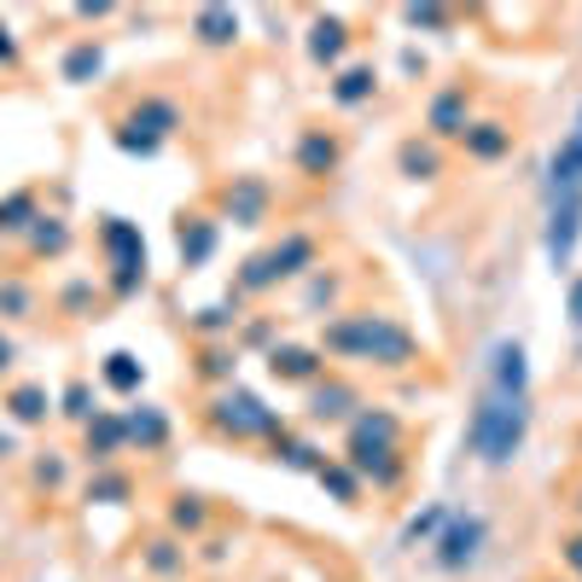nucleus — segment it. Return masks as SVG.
I'll use <instances>...</instances> for the list:
<instances>
[{
  "instance_id": "16",
  "label": "nucleus",
  "mask_w": 582,
  "mask_h": 582,
  "mask_svg": "<svg viewBox=\"0 0 582 582\" xmlns=\"http://www.w3.org/2000/svg\"><path fill=\"white\" fill-rule=\"evenodd\" d=\"M513 122L507 117H472V129L454 140L461 152L472 158V163H502V158H513Z\"/></svg>"
},
{
  "instance_id": "36",
  "label": "nucleus",
  "mask_w": 582,
  "mask_h": 582,
  "mask_svg": "<svg viewBox=\"0 0 582 582\" xmlns=\"http://www.w3.org/2000/svg\"><path fill=\"white\" fill-rule=\"evenodd\" d=\"M58 413H65V420H76V425H88L94 413H99V408H94V385H88V379H71L65 397H58Z\"/></svg>"
},
{
  "instance_id": "50",
  "label": "nucleus",
  "mask_w": 582,
  "mask_h": 582,
  "mask_svg": "<svg viewBox=\"0 0 582 582\" xmlns=\"http://www.w3.org/2000/svg\"><path fill=\"white\" fill-rule=\"evenodd\" d=\"M548 582H559V576H548Z\"/></svg>"
},
{
  "instance_id": "39",
  "label": "nucleus",
  "mask_w": 582,
  "mask_h": 582,
  "mask_svg": "<svg viewBox=\"0 0 582 582\" xmlns=\"http://www.w3.org/2000/svg\"><path fill=\"white\" fill-rule=\"evenodd\" d=\"M88 502H99V507H122V502H129V477H122V472H99L94 484H88Z\"/></svg>"
},
{
  "instance_id": "11",
  "label": "nucleus",
  "mask_w": 582,
  "mask_h": 582,
  "mask_svg": "<svg viewBox=\"0 0 582 582\" xmlns=\"http://www.w3.org/2000/svg\"><path fill=\"white\" fill-rule=\"evenodd\" d=\"M268 379H280V385H321L326 379V356H321V344H291V338H280L274 349H268Z\"/></svg>"
},
{
  "instance_id": "9",
  "label": "nucleus",
  "mask_w": 582,
  "mask_h": 582,
  "mask_svg": "<svg viewBox=\"0 0 582 582\" xmlns=\"http://www.w3.org/2000/svg\"><path fill=\"white\" fill-rule=\"evenodd\" d=\"M576 245H582V193H565V198L548 204V227H542V257H548L553 274L571 268Z\"/></svg>"
},
{
  "instance_id": "37",
  "label": "nucleus",
  "mask_w": 582,
  "mask_h": 582,
  "mask_svg": "<svg viewBox=\"0 0 582 582\" xmlns=\"http://www.w3.org/2000/svg\"><path fill=\"white\" fill-rule=\"evenodd\" d=\"M0 315H7V321H30L35 315V291L24 280H0Z\"/></svg>"
},
{
  "instance_id": "4",
  "label": "nucleus",
  "mask_w": 582,
  "mask_h": 582,
  "mask_svg": "<svg viewBox=\"0 0 582 582\" xmlns=\"http://www.w3.org/2000/svg\"><path fill=\"white\" fill-rule=\"evenodd\" d=\"M204 425H211L216 436H227V443H262V436L285 431L280 408H268L257 390H245V385L211 390V402H204Z\"/></svg>"
},
{
  "instance_id": "48",
  "label": "nucleus",
  "mask_w": 582,
  "mask_h": 582,
  "mask_svg": "<svg viewBox=\"0 0 582 582\" xmlns=\"http://www.w3.org/2000/svg\"><path fill=\"white\" fill-rule=\"evenodd\" d=\"M7 454H12V443H7V436H0V461H7Z\"/></svg>"
},
{
  "instance_id": "2",
  "label": "nucleus",
  "mask_w": 582,
  "mask_h": 582,
  "mask_svg": "<svg viewBox=\"0 0 582 582\" xmlns=\"http://www.w3.org/2000/svg\"><path fill=\"white\" fill-rule=\"evenodd\" d=\"M402 420L390 408H362L356 420L344 425V454L338 461L362 477V489H397L408 477V454H402Z\"/></svg>"
},
{
  "instance_id": "25",
  "label": "nucleus",
  "mask_w": 582,
  "mask_h": 582,
  "mask_svg": "<svg viewBox=\"0 0 582 582\" xmlns=\"http://www.w3.org/2000/svg\"><path fill=\"white\" fill-rule=\"evenodd\" d=\"M99 71H106V47H99V41H76L65 53V65H58V76H65L71 88H88Z\"/></svg>"
},
{
  "instance_id": "46",
  "label": "nucleus",
  "mask_w": 582,
  "mask_h": 582,
  "mask_svg": "<svg viewBox=\"0 0 582 582\" xmlns=\"http://www.w3.org/2000/svg\"><path fill=\"white\" fill-rule=\"evenodd\" d=\"M12 356H18V349H12V338H0V373L12 367Z\"/></svg>"
},
{
  "instance_id": "18",
  "label": "nucleus",
  "mask_w": 582,
  "mask_h": 582,
  "mask_svg": "<svg viewBox=\"0 0 582 582\" xmlns=\"http://www.w3.org/2000/svg\"><path fill=\"white\" fill-rule=\"evenodd\" d=\"M373 94H379V65H367V58H356V65H344L338 76L326 82V99H332L338 111L373 106Z\"/></svg>"
},
{
  "instance_id": "28",
  "label": "nucleus",
  "mask_w": 582,
  "mask_h": 582,
  "mask_svg": "<svg viewBox=\"0 0 582 582\" xmlns=\"http://www.w3.org/2000/svg\"><path fill=\"white\" fill-rule=\"evenodd\" d=\"M30 251L35 257H65L71 251V222L65 216H35V227H30Z\"/></svg>"
},
{
  "instance_id": "38",
  "label": "nucleus",
  "mask_w": 582,
  "mask_h": 582,
  "mask_svg": "<svg viewBox=\"0 0 582 582\" xmlns=\"http://www.w3.org/2000/svg\"><path fill=\"white\" fill-rule=\"evenodd\" d=\"M402 24H408V30L449 35V30H454V12H449V7H402Z\"/></svg>"
},
{
  "instance_id": "15",
  "label": "nucleus",
  "mask_w": 582,
  "mask_h": 582,
  "mask_svg": "<svg viewBox=\"0 0 582 582\" xmlns=\"http://www.w3.org/2000/svg\"><path fill=\"white\" fill-rule=\"evenodd\" d=\"M349 24L338 12H315L309 18V35H303V47H309V58H315L321 71H344V58H349Z\"/></svg>"
},
{
  "instance_id": "30",
  "label": "nucleus",
  "mask_w": 582,
  "mask_h": 582,
  "mask_svg": "<svg viewBox=\"0 0 582 582\" xmlns=\"http://www.w3.org/2000/svg\"><path fill=\"white\" fill-rule=\"evenodd\" d=\"M7 413H12L18 425H41V420L53 413V397H47L41 385H18L12 397H7Z\"/></svg>"
},
{
  "instance_id": "44",
  "label": "nucleus",
  "mask_w": 582,
  "mask_h": 582,
  "mask_svg": "<svg viewBox=\"0 0 582 582\" xmlns=\"http://www.w3.org/2000/svg\"><path fill=\"white\" fill-rule=\"evenodd\" d=\"M58 303H65V309H71V315H76V309H82V303H88V280H76V285H65V298H58Z\"/></svg>"
},
{
  "instance_id": "35",
  "label": "nucleus",
  "mask_w": 582,
  "mask_h": 582,
  "mask_svg": "<svg viewBox=\"0 0 582 582\" xmlns=\"http://www.w3.org/2000/svg\"><path fill=\"white\" fill-rule=\"evenodd\" d=\"M234 321H239V298H227V303L198 309V315H193V332H204V338H222V332H234Z\"/></svg>"
},
{
  "instance_id": "45",
  "label": "nucleus",
  "mask_w": 582,
  "mask_h": 582,
  "mask_svg": "<svg viewBox=\"0 0 582 582\" xmlns=\"http://www.w3.org/2000/svg\"><path fill=\"white\" fill-rule=\"evenodd\" d=\"M0 65H18V35L0 24Z\"/></svg>"
},
{
  "instance_id": "49",
  "label": "nucleus",
  "mask_w": 582,
  "mask_h": 582,
  "mask_svg": "<svg viewBox=\"0 0 582 582\" xmlns=\"http://www.w3.org/2000/svg\"><path fill=\"white\" fill-rule=\"evenodd\" d=\"M576 513H582V489H576Z\"/></svg>"
},
{
  "instance_id": "24",
  "label": "nucleus",
  "mask_w": 582,
  "mask_h": 582,
  "mask_svg": "<svg viewBox=\"0 0 582 582\" xmlns=\"http://www.w3.org/2000/svg\"><path fill=\"white\" fill-rule=\"evenodd\" d=\"M82 431H88V461H94V466H111V454L129 449V443H122V413H106V408H99Z\"/></svg>"
},
{
  "instance_id": "19",
  "label": "nucleus",
  "mask_w": 582,
  "mask_h": 582,
  "mask_svg": "<svg viewBox=\"0 0 582 582\" xmlns=\"http://www.w3.org/2000/svg\"><path fill=\"white\" fill-rule=\"evenodd\" d=\"M122 443L140 449V454H158L163 443H170V413L140 402V408H122Z\"/></svg>"
},
{
  "instance_id": "5",
  "label": "nucleus",
  "mask_w": 582,
  "mask_h": 582,
  "mask_svg": "<svg viewBox=\"0 0 582 582\" xmlns=\"http://www.w3.org/2000/svg\"><path fill=\"white\" fill-rule=\"evenodd\" d=\"M99 251H106V285H111V298H134V291L146 285V234L134 222H122V216H106L99 222Z\"/></svg>"
},
{
  "instance_id": "31",
  "label": "nucleus",
  "mask_w": 582,
  "mask_h": 582,
  "mask_svg": "<svg viewBox=\"0 0 582 582\" xmlns=\"http://www.w3.org/2000/svg\"><path fill=\"white\" fill-rule=\"evenodd\" d=\"M443 525H449V507H443V502L420 507V513H413L408 525H402V548H431V542H436V530H443Z\"/></svg>"
},
{
  "instance_id": "34",
  "label": "nucleus",
  "mask_w": 582,
  "mask_h": 582,
  "mask_svg": "<svg viewBox=\"0 0 582 582\" xmlns=\"http://www.w3.org/2000/svg\"><path fill=\"white\" fill-rule=\"evenodd\" d=\"M170 525L186 530V536H204V525H211V507H204V495H175V502H170Z\"/></svg>"
},
{
  "instance_id": "17",
  "label": "nucleus",
  "mask_w": 582,
  "mask_h": 582,
  "mask_svg": "<svg viewBox=\"0 0 582 582\" xmlns=\"http://www.w3.org/2000/svg\"><path fill=\"white\" fill-rule=\"evenodd\" d=\"M489 390H502V397H530V362H525V344L518 338H502L489 349Z\"/></svg>"
},
{
  "instance_id": "21",
  "label": "nucleus",
  "mask_w": 582,
  "mask_h": 582,
  "mask_svg": "<svg viewBox=\"0 0 582 582\" xmlns=\"http://www.w3.org/2000/svg\"><path fill=\"white\" fill-rule=\"evenodd\" d=\"M397 170L408 175V181H436L449 170V152L436 140H425V134H413V140H402L397 146Z\"/></svg>"
},
{
  "instance_id": "6",
  "label": "nucleus",
  "mask_w": 582,
  "mask_h": 582,
  "mask_svg": "<svg viewBox=\"0 0 582 582\" xmlns=\"http://www.w3.org/2000/svg\"><path fill=\"white\" fill-rule=\"evenodd\" d=\"M175 129H181V106H175V99L146 94L140 106L122 117L117 146H122V152H134V158H158V152H163V140H170Z\"/></svg>"
},
{
  "instance_id": "33",
  "label": "nucleus",
  "mask_w": 582,
  "mask_h": 582,
  "mask_svg": "<svg viewBox=\"0 0 582 582\" xmlns=\"http://www.w3.org/2000/svg\"><path fill=\"white\" fill-rule=\"evenodd\" d=\"M234 367H239V356H234L227 344H204V349H198V373H204V379H211L216 390L234 385Z\"/></svg>"
},
{
  "instance_id": "8",
  "label": "nucleus",
  "mask_w": 582,
  "mask_h": 582,
  "mask_svg": "<svg viewBox=\"0 0 582 582\" xmlns=\"http://www.w3.org/2000/svg\"><path fill=\"white\" fill-rule=\"evenodd\" d=\"M477 99H472V82H443L431 99H425V140H436V146H449V140H461L466 129H472V111Z\"/></svg>"
},
{
  "instance_id": "14",
  "label": "nucleus",
  "mask_w": 582,
  "mask_h": 582,
  "mask_svg": "<svg viewBox=\"0 0 582 582\" xmlns=\"http://www.w3.org/2000/svg\"><path fill=\"white\" fill-rule=\"evenodd\" d=\"M338 163H344V140L332 134V129H303L298 146H291V170H298L303 181L338 175Z\"/></svg>"
},
{
  "instance_id": "3",
  "label": "nucleus",
  "mask_w": 582,
  "mask_h": 582,
  "mask_svg": "<svg viewBox=\"0 0 582 582\" xmlns=\"http://www.w3.org/2000/svg\"><path fill=\"white\" fill-rule=\"evenodd\" d=\"M530 436V397H502L489 390L466 420V454H477L484 466H513L518 449Z\"/></svg>"
},
{
  "instance_id": "20",
  "label": "nucleus",
  "mask_w": 582,
  "mask_h": 582,
  "mask_svg": "<svg viewBox=\"0 0 582 582\" xmlns=\"http://www.w3.org/2000/svg\"><path fill=\"white\" fill-rule=\"evenodd\" d=\"M216 239H222V222H211V216H181V222H175L181 268H204V262L216 257Z\"/></svg>"
},
{
  "instance_id": "43",
  "label": "nucleus",
  "mask_w": 582,
  "mask_h": 582,
  "mask_svg": "<svg viewBox=\"0 0 582 582\" xmlns=\"http://www.w3.org/2000/svg\"><path fill=\"white\" fill-rule=\"evenodd\" d=\"M245 344H268V349H274L280 338H274V326H268V321H251V326H245Z\"/></svg>"
},
{
  "instance_id": "1",
  "label": "nucleus",
  "mask_w": 582,
  "mask_h": 582,
  "mask_svg": "<svg viewBox=\"0 0 582 582\" xmlns=\"http://www.w3.org/2000/svg\"><path fill=\"white\" fill-rule=\"evenodd\" d=\"M321 356L402 373V367L420 362L425 349H420V338H413L397 315H379V309H344V315L326 321V332H321Z\"/></svg>"
},
{
  "instance_id": "29",
  "label": "nucleus",
  "mask_w": 582,
  "mask_h": 582,
  "mask_svg": "<svg viewBox=\"0 0 582 582\" xmlns=\"http://www.w3.org/2000/svg\"><path fill=\"white\" fill-rule=\"evenodd\" d=\"M35 216H41V204H35L30 186H18V193L0 198V234H30Z\"/></svg>"
},
{
  "instance_id": "13",
  "label": "nucleus",
  "mask_w": 582,
  "mask_h": 582,
  "mask_svg": "<svg viewBox=\"0 0 582 582\" xmlns=\"http://www.w3.org/2000/svg\"><path fill=\"white\" fill-rule=\"evenodd\" d=\"M362 408H367L362 390L349 379H338V373H326L321 385H309V420H315V425H349Z\"/></svg>"
},
{
  "instance_id": "10",
  "label": "nucleus",
  "mask_w": 582,
  "mask_h": 582,
  "mask_svg": "<svg viewBox=\"0 0 582 582\" xmlns=\"http://www.w3.org/2000/svg\"><path fill=\"white\" fill-rule=\"evenodd\" d=\"M268 211H274V186H268L262 175H234L222 186V216L234 227H262Z\"/></svg>"
},
{
  "instance_id": "27",
  "label": "nucleus",
  "mask_w": 582,
  "mask_h": 582,
  "mask_svg": "<svg viewBox=\"0 0 582 582\" xmlns=\"http://www.w3.org/2000/svg\"><path fill=\"white\" fill-rule=\"evenodd\" d=\"M315 484H321V489H326L338 507H356V502H362V477L349 472V466L338 461V454H326V466L315 472Z\"/></svg>"
},
{
  "instance_id": "26",
  "label": "nucleus",
  "mask_w": 582,
  "mask_h": 582,
  "mask_svg": "<svg viewBox=\"0 0 582 582\" xmlns=\"http://www.w3.org/2000/svg\"><path fill=\"white\" fill-rule=\"evenodd\" d=\"M99 379H106L117 397H140V385H146V367H140V356H129V349H111L106 356V367H99Z\"/></svg>"
},
{
  "instance_id": "32",
  "label": "nucleus",
  "mask_w": 582,
  "mask_h": 582,
  "mask_svg": "<svg viewBox=\"0 0 582 582\" xmlns=\"http://www.w3.org/2000/svg\"><path fill=\"white\" fill-rule=\"evenodd\" d=\"M146 571H152V576H181V571H186V548L175 542V536L146 542Z\"/></svg>"
},
{
  "instance_id": "23",
  "label": "nucleus",
  "mask_w": 582,
  "mask_h": 582,
  "mask_svg": "<svg viewBox=\"0 0 582 582\" xmlns=\"http://www.w3.org/2000/svg\"><path fill=\"white\" fill-rule=\"evenodd\" d=\"M268 454H274V461L285 466V472H309L315 477L321 466H326V454L309 443V436H298V431H280V436H268Z\"/></svg>"
},
{
  "instance_id": "40",
  "label": "nucleus",
  "mask_w": 582,
  "mask_h": 582,
  "mask_svg": "<svg viewBox=\"0 0 582 582\" xmlns=\"http://www.w3.org/2000/svg\"><path fill=\"white\" fill-rule=\"evenodd\" d=\"M559 559H565V571H571V582H582V530H571V536H559Z\"/></svg>"
},
{
  "instance_id": "12",
  "label": "nucleus",
  "mask_w": 582,
  "mask_h": 582,
  "mask_svg": "<svg viewBox=\"0 0 582 582\" xmlns=\"http://www.w3.org/2000/svg\"><path fill=\"white\" fill-rule=\"evenodd\" d=\"M268 274H274V285H285V280H303V274H315L321 268V245H315V234H303V227H291V234H280L274 245H268Z\"/></svg>"
},
{
  "instance_id": "42",
  "label": "nucleus",
  "mask_w": 582,
  "mask_h": 582,
  "mask_svg": "<svg viewBox=\"0 0 582 582\" xmlns=\"http://www.w3.org/2000/svg\"><path fill=\"white\" fill-rule=\"evenodd\" d=\"M35 484H41V489L65 484V466H58V461H41V466H35Z\"/></svg>"
},
{
  "instance_id": "41",
  "label": "nucleus",
  "mask_w": 582,
  "mask_h": 582,
  "mask_svg": "<svg viewBox=\"0 0 582 582\" xmlns=\"http://www.w3.org/2000/svg\"><path fill=\"white\" fill-rule=\"evenodd\" d=\"M565 315H571V326L582 332V274L571 280V291H565Z\"/></svg>"
},
{
  "instance_id": "7",
  "label": "nucleus",
  "mask_w": 582,
  "mask_h": 582,
  "mask_svg": "<svg viewBox=\"0 0 582 582\" xmlns=\"http://www.w3.org/2000/svg\"><path fill=\"white\" fill-rule=\"evenodd\" d=\"M484 548H489V518L484 513H449V525L431 542V559H436V571L461 576L484 559Z\"/></svg>"
},
{
  "instance_id": "22",
  "label": "nucleus",
  "mask_w": 582,
  "mask_h": 582,
  "mask_svg": "<svg viewBox=\"0 0 582 582\" xmlns=\"http://www.w3.org/2000/svg\"><path fill=\"white\" fill-rule=\"evenodd\" d=\"M193 41H198V47H211V53L234 47V41H239V12L234 7H198L193 12Z\"/></svg>"
},
{
  "instance_id": "47",
  "label": "nucleus",
  "mask_w": 582,
  "mask_h": 582,
  "mask_svg": "<svg viewBox=\"0 0 582 582\" xmlns=\"http://www.w3.org/2000/svg\"><path fill=\"white\" fill-rule=\"evenodd\" d=\"M571 140H576V146H582V111H576V129H571Z\"/></svg>"
}]
</instances>
